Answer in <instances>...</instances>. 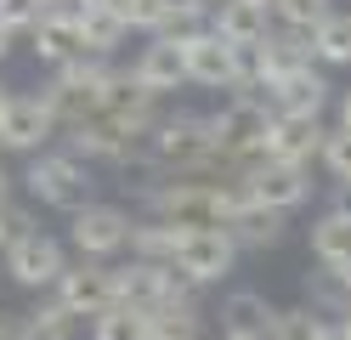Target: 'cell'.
<instances>
[{"label": "cell", "mask_w": 351, "mask_h": 340, "mask_svg": "<svg viewBox=\"0 0 351 340\" xmlns=\"http://www.w3.org/2000/svg\"><path fill=\"white\" fill-rule=\"evenodd\" d=\"M335 278H340V284H346V295H351V261H346V267L335 272Z\"/></svg>", "instance_id": "34"}, {"label": "cell", "mask_w": 351, "mask_h": 340, "mask_svg": "<svg viewBox=\"0 0 351 340\" xmlns=\"http://www.w3.org/2000/svg\"><path fill=\"white\" fill-rule=\"evenodd\" d=\"M6 102H12V91H6V85H0V113H6Z\"/></svg>", "instance_id": "38"}, {"label": "cell", "mask_w": 351, "mask_h": 340, "mask_svg": "<svg viewBox=\"0 0 351 340\" xmlns=\"http://www.w3.org/2000/svg\"><path fill=\"white\" fill-rule=\"evenodd\" d=\"M0 340H23V312H0Z\"/></svg>", "instance_id": "30"}, {"label": "cell", "mask_w": 351, "mask_h": 340, "mask_svg": "<svg viewBox=\"0 0 351 340\" xmlns=\"http://www.w3.org/2000/svg\"><path fill=\"white\" fill-rule=\"evenodd\" d=\"M210 34H221L227 45H238V52H250V45H261L272 34V6L267 0H221L210 17H204Z\"/></svg>", "instance_id": "13"}, {"label": "cell", "mask_w": 351, "mask_h": 340, "mask_svg": "<svg viewBox=\"0 0 351 340\" xmlns=\"http://www.w3.org/2000/svg\"><path fill=\"white\" fill-rule=\"evenodd\" d=\"M323 120L312 113H272L267 125V159H283V165H312L323 153Z\"/></svg>", "instance_id": "12"}, {"label": "cell", "mask_w": 351, "mask_h": 340, "mask_svg": "<svg viewBox=\"0 0 351 340\" xmlns=\"http://www.w3.org/2000/svg\"><path fill=\"white\" fill-rule=\"evenodd\" d=\"M130 74H136V85L147 91V97L182 91V85H187V57H182V40H159V34H153L142 52H136Z\"/></svg>", "instance_id": "14"}, {"label": "cell", "mask_w": 351, "mask_h": 340, "mask_svg": "<svg viewBox=\"0 0 351 340\" xmlns=\"http://www.w3.org/2000/svg\"><path fill=\"white\" fill-rule=\"evenodd\" d=\"M340 131H351V91H340Z\"/></svg>", "instance_id": "31"}, {"label": "cell", "mask_w": 351, "mask_h": 340, "mask_svg": "<svg viewBox=\"0 0 351 340\" xmlns=\"http://www.w3.org/2000/svg\"><path fill=\"white\" fill-rule=\"evenodd\" d=\"M227 233H232V244H238V249H267V244H278V238H283V216L250 199L244 210L227 221Z\"/></svg>", "instance_id": "21"}, {"label": "cell", "mask_w": 351, "mask_h": 340, "mask_svg": "<svg viewBox=\"0 0 351 340\" xmlns=\"http://www.w3.org/2000/svg\"><path fill=\"white\" fill-rule=\"evenodd\" d=\"M6 244H12V238H6V221H0V256H6Z\"/></svg>", "instance_id": "37"}, {"label": "cell", "mask_w": 351, "mask_h": 340, "mask_svg": "<svg viewBox=\"0 0 351 340\" xmlns=\"http://www.w3.org/2000/svg\"><path fill=\"white\" fill-rule=\"evenodd\" d=\"M244 188L255 204H267V210L289 216L300 210L306 199H312V165H283V159H255L244 170Z\"/></svg>", "instance_id": "8"}, {"label": "cell", "mask_w": 351, "mask_h": 340, "mask_svg": "<svg viewBox=\"0 0 351 340\" xmlns=\"http://www.w3.org/2000/svg\"><path fill=\"white\" fill-rule=\"evenodd\" d=\"M182 57H187V85L238 91V80H244V52H238V45H227L221 34H210V29L182 34Z\"/></svg>", "instance_id": "5"}, {"label": "cell", "mask_w": 351, "mask_h": 340, "mask_svg": "<svg viewBox=\"0 0 351 340\" xmlns=\"http://www.w3.org/2000/svg\"><path fill=\"white\" fill-rule=\"evenodd\" d=\"M125 17L114 12V6H85V17H80V52L85 57H114L119 45H125Z\"/></svg>", "instance_id": "19"}, {"label": "cell", "mask_w": 351, "mask_h": 340, "mask_svg": "<svg viewBox=\"0 0 351 340\" xmlns=\"http://www.w3.org/2000/svg\"><path fill=\"white\" fill-rule=\"evenodd\" d=\"M40 12H46L40 0H0V29H6V34H23V29L40 23Z\"/></svg>", "instance_id": "29"}, {"label": "cell", "mask_w": 351, "mask_h": 340, "mask_svg": "<svg viewBox=\"0 0 351 340\" xmlns=\"http://www.w3.org/2000/svg\"><path fill=\"white\" fill-rule=\"evenodd\" d=\"M221 340H238V335H221Z\"/></svg>", "instance_id": "40"}, {"label": "cell", "mask_w": 351, "mask_h": 340, "mask_svg": "<svg viewBox=\"0 0 351 340\" xmlns=\"http://www.w3.org/2000/svg\"><path fill=\"white\" fill-rule=\"evenodd\" d=\"M323 317L312 312V306H295V312H278V329H272V340H323Z\"/></svg>", "instance_id": "28"}, {"label": "cell", "mask_w": 351, "mask_h": 340, "mask_svg": "<svg viewBox=\"0 0 351 340\" xmlns=\"http://www.w3.org/2000/svg\"><path fill=\"white\" fill-rule=\"evenodd\" d=\"M272 329H278V306H272L261 289H232L227 301H221V335L272 340Z\"/></svg>", "instance_id": "15"}, {"label": "cell", "mask_w": 351, "mask_h": 340, "mask_svg": "<svg viewBox=\"0 0 351 340\" xmlns=\"http://www.w3.org/2000/svg\"><path fill=\"white\" fill-rule=\"evenodd\" d=\"M267 102H272V113H312V120H323V108H328V80L306 63V68L283 74V80L267 91Z\"/></svg>", "instance_id": "16"}, {"label": "cell", "mask_w": 351, "mask_h": 340, "mask_svg": "<svg viewBox=\"0 0 351 340\" xmlns=\"http://www.w3.org/2000/svg\"><path fill=\"white\" fill-rule=\"evenodd\" d=\"M312 63L323 68H351V12H335L312 29Z\"/></svg>", "instance_id": "22"}, {"label": "cell", "mask_w": 351, "mask_h": 340, "mask_svg": "<svg viewBox=\"0 0 351 340\" xmlns=\"http://www.w3.org/2000/svg\"><path fill=\"white\" fill-rule=\"evenodd\" d=\"M232 261H238V244H232L227 227H215V233H182L170 267L199 289V284H221L227 272H232Z\"/></svg>", "instance_id": "9"}, {"label": "cell", "mask_w": 351, "mask_h": 340, "mask_svg": "<svg viewBox=\"0 0 351 340\" xmlns=\"http://www.w3.org/2000/svg\"><path fill=\"white\" fill-rule=\"evenodd\" d=\"M6 204H12V176L0 170V210H6Z\"/></svg>", "instance_id": "32"}, {"label": "cell", "mask_w": 351, "mask_h": 340, "mask_svg": "<svg viewBox=\"0 0 351 340\" xmlns=\"http://www.w3.org/2000/svg\"><path fill=\"white\" fill-rule=\"evenodd\" d=\"M272 17L283 29H295V34H312L317 23L335 17V0H272Z\"/></svg>", "instance_id": "24"}, {"label": "cell", "mask_w": 351, "mask_h": 340, "mask_svg": "<svg viewBox=\"0 0 351 340\" xmlns=\"http://www.w3.org/2000/svg\"><path fill=\"white\" fill-rule=\"evenodd\" d=\"M312 256L323 272H340L351 261V210H323L312 221Z\"/></svg>", "instance_id": "18"}, {"label": "cell", "mask_w": 351, "mask_h": 340, "mask_svg": "<svg viewBox=\"0 0 351 340\" xmlns=\"http://www.w3.org/2000/svg\"><path fill=\"white\" fill-rule=\"evenodd\" d=\"M153 102H159V97H147L130 68H114V74H108V85H102V113H108V120H119V125H130V131H142V125L159 120V113H153Z\"/></svg>", "instance_id": "17"}, {"label": "cell", "mask_w": 351, "mask_h": 340, "mask_svg": "<svg viewBox=\"0 0 351 340\" xmlns=\"http://www.w3.org/2000/svg\"><path fill=\"white\" fill-rule=\"evenodd\" d=\"M80 6H114V0H80Z\"/></svg>", "instance_id": "39"}, {"label": "cell", "mask_w": 351, "mask_h": 340, "mask_svg": "<svg viewBox=\"0 0 351 340\" xmlns=\"http://www.w3.org/2000/svg\"><path fill=\"white\" fill-rule=\"evenodd\" d=\"M0 267H6V278L17 289H57V278L69 272V249H62L51 233H29V238L6 244Z\"/></svg>", "instance_id": "7"}, {"label": "cell", "mask_w": 351, "mask_h": 340, "mask_svg": "<svg viewBox=\"0 0 351 340\" xmlns=\"http://www.w3.org/2000/svg\"><path fill=\"white\" fill-rule=\"evenodd\" d=\"M23 340H74V317L46 301L40 312H23Z\"/></svg>", "instance_id": "26"}, {"label": "cell", "mask_w": 351, "mask_h": 340, "mask_svg": "<svg viewBox=\"0 0 351 340\" xmlns=\"http://www.w3.org/2000/svg\"><path fill=\"white\" fill-rule=\"evenodd\" d=\"M182 6H193V12H204V17H210L215 6H221V0H182Z\"/></svg>", "instance_id": "33"}, {"label": "cell", "mask_w": 351, "mask_h": 340, "mask_svg": "<svg viewBox=\"0 0 351 340\" xmlns=\"http://www.w3.org/2000/svg\"><path fill=\"white\" fill-rule=\"evenodd\" d=\"M0 153H6V148H0Z\"/></svg>", "instance_id": "42"}, {"label": "cell", "mask_w": 351, "mask_h": 340, "mask_svg": "<svg viewBox=\"0 0 351 340\" xmlns=\"http://www.w3.org/2000/svg\"><path fill=\"white\" fill-rule=\"evenodd\" d=\"M23 188H29V199L46 204V210L74 216V210L91 204V188H97V181H91V165L74 159V153H34L29 170H23Z\"/></svg>", "instance_id": "3"}, {"label": "cell", "mask_w": 351, "mask_h": 340, "mask_svg": "<svg viewBox=\"0 0 351 340\" xmlns=\"http://www.w3.org/2000/svg\"><path fill=\"white\" fill-rule=\"evenodd\" d=\"M340 329H346V340H351V306H346V312H340Z\"/></svg>", "instance_id": "35"}, {"label": "cell", "mask_w": 351, "mask_h": 340, "mask_svg": "<svg viewBox=\"0 0 351 340\" xmlns=\"http://www.w3.org/2000/svg\"><path fill=\"white\" fill-rule=\"evenodd\" d=\"M51 301L69 312L74 324H80V317H102L108 306H119V278H114V267H108V261H80V267H69L57 278Z\"/></svg>", "instance_id": "4"}, {"label": "cell", "mask_w": 351, "mask_h": 340, "mask_svg": "<svg viewBox=\"0 0 351 340\" xmlns=\"http://www.w3.org/2000/svg\"><path fill=\"white\" fill-rule=\"evenodd\" d=\"M147 329H153V340H199L204 312H199L193 295H176V301H165V306L147 312Z\"/></svg>", "instance_id": "20"}, {"label": "cell", "mask_w": 351, "mask_h": 340, "mask_svg": "<svg viewBox=\"0 0 351 340\" xmlns=\"http://www.w3.org/2000/svg\"><path fill=\"white\" fill-rule=\"evenodd\" d=\"M6 52H12V34H6V29H0V57H6Z\"/></svg>", "instance_id": "36"}, {"label": "cell", "mask_w": 351, "mask_h": 340, "mask_svg": "<svg viewBox=\"0 0 351 340\" xmlns=\"http://www.w3.org/2000/svg\"><path fill=\"white\" fill-rule=\"evenodd\" d=\"M91 340H153L147 312H136V306H108L102 317H91Z\"/></svg>", "instance_id": "23"}, {"label": "cell", "mask_w": 351, "mask_h": 340, "mask_svg": "<svg viewBox=\"0 0 351 340\" xmlns=\"http://www.w3.org/2000/svg\"><path fill=\"white\" fill-rule=\"evenodd\" d=\"M108 57H69L62 68H51V85L40 91L46 97V108L57 113V131H74L85 120H97L102 113V85H108Z\"/></svg>", "instance_id": "2"}, {"label": "cell", "mask_w": 351, "mask_h": 340, "mask_svg": "<svg viewBox=\"0 0 351 340\" xmlns=\"http://www.w3.org/2000/svg\"><path fill=\"white\" fill-rule=\"evenodd\" d=\"M114 12L125 17V29L165 34V23H170V12H176V0H114Z\"/></svg>", "instance_id": "25"}, {"label": "cell", "mask_w": 351, "mask_h": 340, "mask_svg": "<svg viewBox=\"0 0 351 340\" xmlns=\"http://www.w3.org/2000/svg\"><path fill=\"white\" fill-rule=\"evenodd\" d=\"M40 6H51V0H40Z\"/></svg>", "instance_id": "41"}, {"label": "cell", "mask_w": 351, "mask_h": 340, "mask_svg": "<svg viewBox=\"0 0 351 340\" xmlns=\"http://www.w3.org/2000/svg\"><path fill=\"white\" fill-rule=\"evenodd\" d=\"M267 125H272V102L261 91H232V97L210 113V136L221 148L227 165L250 170L255 159H267Z\"/></svg>", "instance_id": "1"}, {"label": "cell", "mask_w": 351, "mask_h": 340, "mask_svg": "<svg viewBox=\"0 0 351 340\" xmlns=\"http://www.w3.org/2000/svg\"><path fill=\"white\" fill-rule=\"evenodd\" d=\"M57 136V113L46 108V97H12L0 113V148L12 153H46V142Z\"/></svg>", "instance_id": "11"}, {"label": "cell", "mask_w": 351, "mask_h": 340, "mask_svg": "<svg viewBox=\"0 0 351 340\" xmlns=\"http://www.w3.org/2000/svg\"><path fill=\"white\" fill-rule=\"evenodd\" d=\"M130 210H119V204H85V210L69 216V238L80 249V261H108L119 256V249H130Z\"/></svg>", "instance_id": "6"}, {"label": "cell", "mask_w": 351, "mask_h": 340, "mask_svg": "<svg viewBox=\"0 0 351 340\" xmlns=\"http://www.w3.org/2000/svg\"><path fill=\"white\" fill-rule=\"evenodd\" d=\"M114 278H119V306H136V312H153V306L176 301V295H193V284L165 261H136L130 256V267H114Z\"/></svg>", "instance_id": "10"}, {"label": "cell", "mask_w": 351, "mask_h": 340, "mask_svg": "<svg viewBox=\"0 0 351 340\" xmlns=\"http://www.w3.org/2000/svg\"><path fill=\"white\" fill-rule=\"evenodd\" d=\"M317 159H323V170L335 176L340 188H351V131H340V125H335V131L323 136V153H317Z\"/></svg>", "instance_id": "27"}]
</instances>
